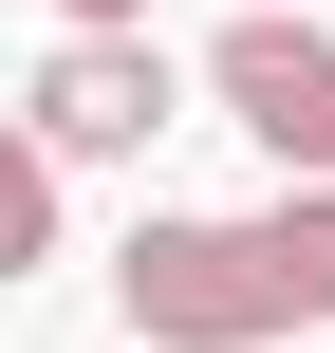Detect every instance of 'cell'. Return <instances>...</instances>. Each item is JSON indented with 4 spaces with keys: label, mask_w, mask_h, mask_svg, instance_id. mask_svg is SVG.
<instances>
[{
    "label": "cell",
    "mask_w": 335,
    "mask_h": 353,
    "mask_svg": "<svg viewBox=\"0 0 335 353\" xmlns=\"http://www.w3.org/2000/svg\"><path fill=\"white\" fill-rule=\"evenodd\" d=\"M112 316L131 353H280L335 316V186H280V205H149L112 242Z\"/></svg>",
    "instance_id": "obj_1"
},
{
    "label": "cell",
    "mask_w": 335,
    "mask_h": 353,
    "mask_svg": "<svg viewBox=\"0 0 335 353\" xmlns=\"http://www.w3.org/2000/svg\"><path fill=\"white\" fill-rule=\"evenodd\" d=\"M19 130H37L56 168H149V149L186 130V74H168L149 37H56L37 93H19Z\"/></svg>",
    "instance_id": "obj_2"
},
{
    "label": "cell",
    "mask_w": 335,
    "mask_h": 353,
    "mask_svg": "<svg viewBox=\"0 0 335 353\" xmlns=\"http://www.w3.org/2000/svg\"><path fill=\"white\" fill-rule=\"evenodd\" d=\"M205 93H224V130H261L280 186H335V19H224Z\"/></svg>",
    "instance_id": "obj_3"
},
{
    "label": "cell",
    "mask_w": 335,
    "mask_h": 353,
    "mask_svg": "<svg viewBox=\"0 0 335 353\" xmlns=\"http://www.w3.org/2000/svg\"><path fill=\"white\" fill-rule=\"evenodd\" d=\"M37 261H56V149H37L19 112H0V298H19Z\"/></svg>",
    "instance_id": "obj_4"
},
{
    "label": "cell",
    "mask_w": 335,
    "mask_h": 353,
    "mask_svg": "<svg viewBox=\"0 0 335 353\" xmlns=\"http://www.w3.org/2000/svg\"><path fill=\"white\" fill-rule=\"evenodd\" d=\"M56 19H75V37H149V0H56Z\"/></svg>",
    "instance_id": "obj_5"
},
{
    "label": "cell",
    "mask_w": 335,
    "mask_h": 353,
    "mask_svg": "<svg viewBox=\"0 0 335 353\" xmlns=\"http://www.w3.org/2000/svg\"><path fill=\"white\" fill-rule=\"evenodd\" d=\"M242 19H298V0H242Z\"/></svg>",
    "instance_id": "obj_6"
}]
</instances>
